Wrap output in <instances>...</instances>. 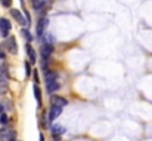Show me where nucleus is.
I'll return each instance as SVG.
<instances>
[{"instance_id": "13", "label": "nucleus", "mask_w": 152, "mask_h": 141, "mask_svg": "<svg viewBox=\"0 0 152 141\" xmlns=\"http://www.w3.org/2000/svg\"><path fill=\"white\" fill-rule=\"evenodd\" d=\"M59 90V84L55 81V82H50V84H48V93L49 94H53L55 91H58Z\"/></svg>"}, {"instance_id": "12", "label": "nucleus", "mask_w": 152, "mask_h": 141, "mask_svg": "<svg viewBox=\"0 0 152 141\" xmlns=\"http://www.w3.org/2000/svg\"><path fill=\"white\" fill-rule=\"evenodd\" d=\"M34 95H36L37 104H39V107H40V106H42V91H40V88H39L37 85H34Z\"/></svg>"}, {"instance_id": "16", "label": "nucleus", "mask_w": 152, "mask_h": 141, "mask_svg": "<svg viewBox=\"0 0 152 141\" xmlns=\"http://www.w3.org/2000/svg\"><path fill=\"white\" fill-rule=\"evenodd\" d=\"M25 75H27V77L31 75V68H30V63H28V62H25Z\"/></svg>"}, {"instance_id": "5", "label": "nucleus", "mask_w": 152, "mask_h": 141, "mask_svg": "<svg viewBox=\"0 0 152 141\" xmlns=\"http://www.w3.org/2000/svg\"><path fill=\"white\" fill-rule=\"evenodd\" d=\"M10 13H12V16L21 24V25H28V22H27V19L22 16V12H19L18 9H12L10 10Z\"/></svg>"}, {"instance_id": "9", "label": "nucleus", "mask_w": 152, "mask_h": 141, "mask_svg": "<svg viewBox=\"0 0 152 141\" xmlns=\"http://www.w3.org/2000/svg\"><path fill=\"white\" fill-rule=\"evenodd\" d=\"M45 78H46V84H50V82H55L56 78H58V74L55 71H46L45 72Z\"/></svg>"}, {"instance_id": "7", "label": "nucleus", "mask_w": 152, "mask_h": 141, "mask_svg": "<svg viewBox=\"0 0 152 141\" xmlns=\"http://www.w3.org/2000/svg\"><path fill=\"white\" fill-rule=\"evenodd\" d=\"M46 27H48V19L46 18H42L39 21V24H37V35L39 37H43V33H45Z\"/></svg>"}, {"instance_id": "3", "label": "nucleus", "mask_w": 152, "mask_h": 141, "mask_svg": "<svg viewBox=\"0 0 152 141\" xmlns=\"http://www.w3.org/2000/svg\"><path fill=\"white\" fill-rule=\"evenodd\" d=\"M6 48L9 53L12 54H16L18 53V46H16V41H15V37H9L7 41H6Z\"/></svg>"}, {"instance_id": "20", "label": "nucleus", "mask_w": 152, "mask_h": 141, "mask_svg": "<svg viewBox=\"0 0 152 141\" xmlns=\"http://www.w3.org/2000/svg\"><path fill=\"white\" fill-rule=\"evenodd\" d=\"M1 112H3V106L0 104V113H1Z\"/></svg>"}, {"instance_id": "2", "label": "nucleus", "mask_w": 152, "mask_h": 141, "mask_svg": "<svg viewBox=\"0 0 152 141\" xmlns=\"http://www.w3.org/2000/svg\"><path fill=\"white\" fill-rule=\"evenodd\" d=\"M9 31H10V22L6 18H0V34H1V37L7 38Z\"/></svg>"}, {"instance_id": "11", "label": "nucleus", "mask_w": 152, "mask_h": 141, "mask_svg": "<svg viewBox=\"0 0 152 141\" xmlns=\"http://www.w3.org/2000/svg\"><path fill=\"white\" fill-rule=\"evenodd\" d=\"M27 53H28L30 62H31V63H36V51L31 48V46H30V44H27Z\"/></svg>"}, {"instance_id": "4", "label": "nucleus", "mask_w": 152, "mask_h": 141, "mask_svg": "<svg viewBox=\"0 0 152 141\" xmlns=\"http://www.w3.org/2000/svg\"><path fill=\"white\" fill-rule=\"evenodd\" d=\"M62 113V107H59V106H55V104H52L50 110H49V121L50 122H53L59 115Z\"/></svg>"}, {"instance_id": "8", "label": "nucleus", "mask_w": 152, "mask_h": 141, "mask_svg": "<svg viewBox=\"0 0 152 141\" xmlns=\"http://www.w3.org/2000/svg\"><path fill=\"white\" fill-rule=\"evenodd\" d=\"M52 51H53V47H52L50 44H45V46L42 47V57H43V60H45V62H46V60H49Z\"/></svg>"}, {"instance_id": "18", "label": "nucleus", "mask_w": 152, "mask_h": 141, "mask_svg": "<svg viewBox=\"0 0 152 141\" xmlns=\"http://www.w3.org/2000/svg\"><path fill=\"white\" fill-rule=\"evenodd\" d=\"M34 81L39 82V77H37V72H34Z\"/></svg>"}, {"instance_id": "19", "label": "nucleus", "mask_w": 152, "mask_h": 141, "mask_svg": "<svg viewBox=\"0 0 152 141\" xmlns=\"http://www.w3.org/2000/svg\"><path fill=\"white\" fill-rule=\"evenodd\" d=\"M40 141H45V137H43V134H40Z\"/></svg>"}, {"instance_id": "10", "label": "nucleus", "mask_w": 152, "mask_h": 141, "mask_svg": "<svg viewBox=\"0 0 152 141\" xmlns=\"http://www.w3.org/2000/svg\"><path fill=\"white\" fill-rule=\"evenodd\" d=\"M64 132H65V128L64 127H61V125H53L52 127V135L53 137H58V135H61Z\"/></svg>"}, {"instance_id": "6", "label": "nucleus", "mask_w": 152, "mask_h": 141, "mask_svg": "<svg viewBox=\"0 0 152 141\" xmlns=\"http://www.w3.org/2000/svg\"><path fill=\"white\" fill-rule=\"evenodd\" d=\"M50 101H52V104H55V106H59V107H64V106H66V104H68L66 98H64V97H59V95H52V97H50Z\"/></svg>"}, {"instance_id": "17", "label": "nucleus", "mask_w": 152, "mask_h": 141, "mask_svg": "<svg viewBox=\"0 0 152 141\" xmlns=\"http://www.w3.org/2000/svg\"><path fill=\"white\" fill-rule=\"evenodd\" d=\"M0 1H1V4L4 7H10L12 6V0H0Z\"/></svg>"}, {"instance_id": "14", "label": "nucleus", "mask_w": 152, "mask_h": 141, "mask_svg": "<svg viewBox=\"0 0 152 141\" xmlns=\"http://www.w3.org/2000/svg\"><path fill=\"white\" fill-rule=\"evenodd\" d=\"M22 34H24V37L27 38V41H33V35L30 34L28 30H22Z\"/></svg>"}, {"instance_id": "1", "label": "nucleus", "mask_w": 152, "mask_h": 141, "mask_svg": "<svg viewBox=\"0 0 152 141\" xmlns=\"http://www.w3.org/2000/svg\"><path fill=\"white\" fill-rule=\"evenodd\" d=\"M0 141H16V132L12 129H0Z\"/></svg>"}, {"instance_id": "15", "label": "nucleus", "mask_w": 152, "mask_h": 141, "mask_svg": "<svg viewBox=\"0 0 152 141\" xmlns=\"http://www.w3.org/2000/svg\"><path fill=\"white\" fill-rule=\"evenodd\" d=\"M7 121H9V119H7V116H6L4 113H0V124H1V125H4V124H7Z\"/></svg>"}]
</instances>
